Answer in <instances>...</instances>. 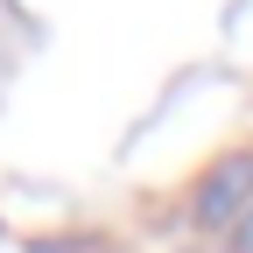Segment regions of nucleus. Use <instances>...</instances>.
I'll return each instance as SVG.
<instances>
[{"mask_svg": "<svg viewBox=\"0 0 253 253\" xmlns=\"http://www.w3.org/2000/svg\"><path fill=\"white\" fill-rule=\"evenodd\" d=\"M246 197H253V155H225V162L197 183V225H225Z\"/></svg>", "mask_w": 253, "mask_h": 253, "instance_id": "f257e3e1", "label": "nucleus"}]
</instances>
